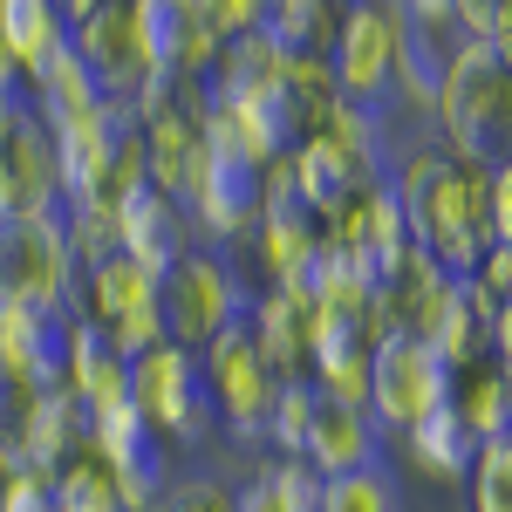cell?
<instances>
[{
    "mask_svg": "<svg viewBox=\"0 0 512 512\" xmlns=\"http://www.w3.org/2000/svg\"><path fill=\"white\" fill-rule=\"evenodd\" d=\"M458 287L478 301V315H485V321L499 315V308H512V246H492V253H485Z\"/></svg>",
    "mask_w": 512,
    "mask_h": 512,
    "instance_id": "obj_33",
    "label": "cell"
},
{
    "mask_svg": "<svg viewBox=\"0 0 512 512\" xmlns=\"http://www.w3.org/2000/svg\"><path fill=\"white\" fill-rule=\"evenodd\" d=\"M431 349H437V362H444L451 376L492 362V321L478 315V301L465 294V287H451V301H444V315H437V328H431Z\"/></svg>",
    "mask_w": 512,
    "mask_h": 512,
    "instance_id": "obj_26",
    "label": "cell"
},
{
    "mask_svg": "<svg viewBox=\"0 0 512 512\" xmlns=\"http://www.w3.org/2000/svg\"><path fill=\"white\" fill-rule=\"evenodd\" d=\"M315 512H403L396 472H390V465H362V472L321 478V506Z\"/></svg>",
    "mask_w": 512,
    "mask_h": 512,
    "instance_id": "obj_28",
    "label": "cell"
},
{
    "mask_svg": "<svg viewBox=\"0 0 512 512\" xmlns=\"http://www.w3.org/2000/svg\"><path fill=\"white\" fill-rule=\"evenodd\" d=\"M492 239L512 246V158L492 171Z\"/></svg>",
    "mask_w": 512,
    "mask_h": 512,
    "instance_id": "obj_41",
    "label": "cell"
},
{
    "mask_svg": "<svg viewBox=\"0 0 512 512\" xmlns=\"http://www.w3.org/2000/svg\"><path fill=\"white\" fill-rule=\"evenodd\" d=\"M267 492H274L280 512H315L321 506V472H308L301 458H280V465H267Z\"/></svg>",
    "mask_w": 512,
    "mask_h": 512,
    "instance_id": "obj_34",
    "label": "cell"
},
{
    "mask_svg": "<svg viewBox=\"0 0 512 512\" xmlns=\"http://www.w3.org/2000/svg\"><path fill=\"white\" fill-rule=\"evenodd\" d=\"M335 21H342V7H335V0H267L260 35L274 41V48H287V55H328Z\"/></svg>",
    "mask_w": 512,
    "mask_h": 512,
    "instance_id": "obj_27",
    "label": "cell"
},
{
    "mask_svg": "<svg viewBox=\"0 0 512 512\" xmlns=\"http://www.w3.org/2000/svg\"><path fill=\"white\" fill-rule=\"evenodd\" d=\"M55 7H62V21H69V28H82V21H89L103 0H55Z\"/></svg>",
    "mask_w": 512,
    "mask_h": 512,
    "instance_id": "obj_45",
    "label": "cell"
},
{
    "mask_svg": "<svg viewBox=\"0 0 512 512\" xmlns=\"http://www.w3.org/2000/svg\"><path fill=\"white\" fill-rule=\"evenodd\" d=\"M82 267L62 239V212L55 219H14L0 226V301L35 308V315H76Z\"/></svg>",
    "mask_w": 512,
    "mask_h": 512,
    "instance_id": "obj_3",
    "label": "cell"
},
{
    "mask_svg": "<svg viewBox=\"0 0 512 512\" xmlns=\"http://www.w3.org/2000/svg\"><path fill=\"white\" fill-rule=\"evenodd\" d=\"M192 7H198V21H205L219 41L253 35V28H260V14H267V0H192Z\"/></svg>",
    "mask_w": 512,
    "mask_h": 512,
    "instance_id": "obj_37",
    "label": "cell"
},
{
    "mask_svg": "<svg viewBox=\"0 0 512 512\" xmlns=\"http://www.w3.org/2000/svg\"><path fill=\"white\" fill-rule=\"evenodd\" d=\"M62 41H69V21L55 0H0V55H14L28 82L55 62Z\"/></svg>",
    "mask_w": 512,
    "mask_h": 512,
    "instance_id": "obj_20",
    "label": "cell"
},
{
    "mask_svg": "<svg viewBox=\"0 0 512 512\" xmlns=\"http://www.w3.org/2000/svg\"><path fill=\"white\" fill-rule=\"evenodd\" d=\"M499 7H506V0H458V35H465V41H485Z\"/></svg>",
    "mask_w": 512,
    "mask_h": 512,
    "instance_id": "obj_42",
    "label": "cell"
},
{
    "mask_svg": "<svg viewBox=\"0 0 512 512\" xmlns=\"http://www.w3.org/2000/svg\"><path fill=\"white\" fill-rule=\"evenodd\" d=\"M0 512H55V478L48 472L0 478Z\"/></svg>",
    "mask_w": 512,
    "mask_h": 512,
    "instance_id": "obj_38",
    "label": "cell"
},
{
    "mask_svg": "<svg viewBox=\"0 0 512 512\" xmlns=\"http://www.w3.org/2000/svg\"><path fill=\"white\" fill-rule=\"evenodd\" d=\"M485 48H492V55H499V62L512 69V0L499 7V14H492V35H485Z\"/></svg>",
    "mask_w": 512,
    "mask_h": 512,
    "instance_id": "obj_43",
    "label": "cell"
},
{
    "mask_svg": "<svg viewBox=\"0 0 512 512\" xmlns=\"http://www.w3.org/2000/svg\"><path fill=\"white\" fill-rule=\"evenodd\" d=\"M151 512H158V506H151Z\"/></svg>",
    "mask_w": 512,
    "mask_h": 512,
    "instance_id": "obj_46",
    "label": "cell"
},
{
    "mask_svg": "<svg viewBox=\"0 0 512 512\" xmlns=\"http://www.w3.org/2000/svg\"><path fill=\"white\" fill-rule=\"evenodd\" d=\"M287 171H294V192L308 198V212H315L321 226H328V219H335V212H342V205H349V198L369 185V178H362V171H355V164L342 158L328 137L294 144V151H287Z\"/></svg>",
    "mask_w": 512,
    "mask_h": 512,
    "instance_id": "obj_18",
    "label": "cell"
},
{
    "mask_svg": "<svg viewBox=\"0 0 512 512\" xmlns=\"http://www.w3.org/2000/svg\"><path fill=\"white\" fill-rule=\"evenodd\" d=\"M69 41H76V55H82V69H89V82H96V96L117 103V110H130L137 89L158 76V69H151V48H144V21H137L130 0H103L82 28H69Z\"/></svg>",
    "mask_w": 512,
    "mask_h": 512,
    "instance_id": "obj_8",
    "label": "cell"
},
{
    "mask_svg": "<svg viewBox=\"0 0 512 512\" xmlns=\"http://www.w3.org/2000/svg\"><path fill=\"white\" fill-rule=\"evenodd\" d=\"M315 376H294V383H280L274 396V417H267V437L280 444V458H301V444H308V424H315Z\"/></svg>",
    "mask_w": 512,
    "mask_h": 512,
    "instance_id": "obj_30",
    "label": "cell"
},
{
    "mask_svg": "<svg viewBox=\"0 0 512 512\" xmlns=\"http://www.w3.org/2000/svg\"><path fill=\"white\" fill-rule=\"evenodd\" d=\"M55 512H123L117 478L103 472L89 451H82V458H69V465L55 472Z\"/></svg>",
    "mask_w": 512,
    "mask_h": 512,
    "instance_id": "obj_29",
    "label": "cell"
},
{
    "mask_svg": "<svg viewBox=\"0 0 512 512\" xmlns=\"http://www.w3.org/2000/svg\"><path fill=\"white\" fill-rule=\"evenodd\" d=\"M110 342H117L130 362H137V355H151L158 342H171V335H164V308H158V294H151L144 308H130L123 321H110Z\"/></svg>",
    "mask_w": 512,
    "mask_h": 512,
    "instance_id": "obj_35",
    "label": "cell"
},
{
    "mask_svg": "<svg viewBox=\"0 0 512 512\" xmlns=\"http://www.w3.org/2000/svg\"><path fill=\"white\" fill-rule=\"evenodd\" d=\"M403 451H410L417 472H431V478H472V465H478V437L458 417V403H437L431 417H417L403 431Z\"/></svg>",
    "mask_w": 512,
    "mask_h": 512,
    "instance_id": "obj_19",
    "label": "cell"
},
{
    "mask_svg": "<svg viewBox=\"0 0 512 512\" xmlns=\"http://www.w3.org/2000/svg\"><path fill=\"white\" fill-rule=\"evenodd\" d=\"M410 28H437V35H458V0H396Z\"/></svg>",
    "mask_w": 512,
    "mask_h": 512,
    "instance_id": "obj_39",
    "label": "cell"
},
{
    "mask_svg": "<svg viewBox=\"0 0 512 512\" xmlns=\"http://www.w3.org/2000/svg\"><path fill=\"white\" fill-rule=\"evenodd\" d=\"M62 390H76L89 417L130 396V355L110 342V328H103V321L69 315V376H62Z\"/></svg>",
    "mask_w": 512,
    "mask_h": 512,
    "instance_id": "obj_17",
    "label": "cell"
},
{
    "mask_svg": "<svg viewBox=\"0 0 512 512\" xmlns=\"http://www.w3.org/2000/svg\"><path fill=\"white\" fill-rule=\"evenodd\" d=\"M465 35H437V28H410L403 21V55H396V103L437 117V96H444V76H451V48Z\"/></svg>",
    "mask_w": 512,
    "mask_h": 512,
    "instance_id": "obj_21",
    "label": "cell"
},
{
    "mask_svg": "<svg viewBox=\"0 0 512 512\" xmlns=\"http://www.w3.org/2000/svg\"><path fill=\"white\" fill-rule=\"evenodd\" d=\"M465 485H472V512H512V437L478 444V465Z\"/></svg>",
    "mask_w": 512,
    "mask_h": 512,
    "instance_id": "obj_32",
    "label": "cell"
},
{
    "mask_svg": "<svg viewBox=\"0 0 512 512\" xmlns=\"http://www.w3.org/2000/svg\"><path fill=\"white\" fill-rule=\"evenodd\" d=\"M151 294H158V280L144 274L137 260H123V253H110V260H96V267L82 274L76 315H82V321H103V328H110V321H123L130 308H144Z\"/></svg>",
    "mask_w": 512,
    "mask_h": 512,
    "instance_id": "obj_23",
    "label": "cell"
},
{
    "mask_svg": "<svg viewBox=\"0 0 512 512\" xmlns=\"http://www.w3.org/2000/svg\"><path fill=\"white\" fill-rule=\"evenodd\" d=\"M280 103H287V117L301 130V144L321 137L335 110H342V82L328 69V55H287V69H280Z\"/></svg>",
    "mask_w": 512,
    "mask_h": 512,
    "instance_id": "obj_22",
    "label": "cell"
},
{
    "mask_svg": "<svg viewBox=\"0 0 512 512\" xmlns=\"http://www.w3.org/2000/svg\"><path fill=\"white\" fill-rule=\"evenodd\" d=\"M158 512H239V499L219 478H178V485H164Z\"/></svg>",
    "mask_w": 512,
    "mask_h": 512,
    "instance_id": "obj_36",
    "label": "cell"
},
{
    "mask_svg": "<svg viewBox=\"0 0 512 512\" xmlns=\"http://www.w3.org/2000/svg\"><path fill=\"white\" fill-rule=\"evenodd\" d=\"M396 55H403V7L396 0H349L335 21V41H328V69L342 82V103L390 110Z\"/></svg>",
    "mask_w": 512,
    "mask_h": 512,
    "instance_id": "obj_4",
    "label": "cell"
},
{
    "mask_svg": "<svg viewBox=\"0 0 512 512\" xmlns=\"http://www.w3.org/2000/svg\"><path fill=\"white\" fill-rule=\"evenodd\" d=\"M117 253L137 260L151 280H164L185 253H192V212H185L178 198H164L158 185L144 178L137 192L117 198Z\"/></svg>",
    "mask_w": 512,
    "mask_h": 512,
    "instance_id": "obj_12",
    "label": "cell"
},
{
    "mask_svg": "<svg viewBox=\"0 0 512 512\" xmlns=\"http://www.w3.org/2000/svg\"><path fill=\"white\" fill-rule=\"evenodd\" d=\"M437 130H444V151L458 164L499 171L512 158V69L485 41L451 48V76H444V96H437Z\"/></svg>",
    "mask_w": 512,
    "mask_h": 512,
    "instance_id": "obj_1",
    "label": "cell"
},
{
    "mask_svg": "<svg viewBox=\"0 0 512 512\" xmlns=\"http://www.w3.org/2000/svg\"><path fill=\"white\" fill-rule=\"evenodd\" d=\"M158 308H164V335H171L178 349L205 355L233 321H246L253 287H246L219 253H198V246H192V253L158 280Z\"/></svg>",
    "mask_w": 512,
    "mask_h": 512,
    "instance_id": "obj_2",
    "label": "cell"
},
{
    "mask_svg": "<svg viewBox=\"0 0 512 512\" xmlns=\"http://www.w3.org/2000/svg\"><path fill=\"white\" fill-rule=\"evenodd\" d=\"M451 390H458V376L417 335H390L383 349L369 355V417H376V431L403 437L417 417H431L437 403H451Z\"/></svg>",
    "mask_w": 512,
    "mask_h": 512,
    "instance_id": "obj_7",
    "label": "cell"
},
{
    "mask_svg": "<svg viewBox=\"0 0 512 512\" xmlns=\"http://www.w3.org/2000/svg\"><path fill=\"white\" fill-rule=\"evenodd\" d=\"M451 287H458V280L444 274L424 246H410V253L390 267V280L376 287L383 342H390V335H417V342H431V328H437V315H444V301H451Z\"/></svg>",
    "mask_w": 512,
    "mask_h": 512,
    "instance_id": "obj_13",
    "label": "cell"
},
{
    "mask_svg": "<svg viewBox=\"0 0 512 512\" xmlns=\"http://www.w3.org/2000/svg\"><path fill=\"white\" fill-rule=\"evenodd\" d=\"M62 239H69L76 267L89 274L96 260L117 253V212H110V205H62Z\"/></svg>",
    "mask_w": 512,
    "mask_h": 512,
    "instance_id": "obj_31",
    "label": "cell"
},
{
    "mask_svg": "<svg viewBox=\"0 0 512 512\" xmlns=\"http://www.w3.org/2000/svg\"><path fill=\"white\" fill-rule=\"evenodd\" d=\"M62 198V164H55V137L48 117H28L7 144H0V226L14 219H55Z\"/></svg>",
    "mask_w": 512,
    "mask_h": 512,
    "instance_id": "obj_9",
    "label": "cell"
},
{
    "mask_svg": "<svg viewBox=\"0 0 512 512\" xmlns=\"http://www.w3.org/2000/svg\"><path fill=\"white\" fill-rule=\"evenodd\" d=\"M260 192H267V164L205 151L198 171H192V185H185V212H192V226H205L212 239H239V233L260 226Z\"/></svg>",
    "mask_w": 512,
    "mask_h": 512,
    "instance_id": "obj_10",
    "label": "cell"
},
{
    "mask_svg": "<svg viewBox=\"0 0 512 512\" xmlns=\"http://www.w3.org/2000/svg\"><path fill=\"white\" fill-rule=\"evenodd\" d=\"M315 390H321V383H315ZM301 465L321 472V478L383 465V431H376V417H369V410H355V403L321 396V403H315V424H308V444H301Z\"/></svg>",
    "mask_w": 512,
    "mask_h": 512,
    "instance_id": "obj_14",
    "label": "cell"
},
{
    "mask_svg": "<svg viewBox=\"0 0 512 512\" xmlns=\"http://www.w3.org/2000/svg\"><path fill=\"white\" fill-rule=\"evenodd\" d=\"M492 362L512 376V308H499V315H492Z\"/></svg>",
    "mask_w": 512,
    "mask_h": 512,
    "instance_id": "obj_44",
    "label": "cell"
},
{
    "mask_svg": "<svg viewBox=\"0 0 512 512\" xmlns=\"http://www.w3.org/2000/svg\"><path fill=\"white\" fill-rule=\"evenodd\" d=\"M246 328H253V342L267 349V362H274L287 383L308 376V342H315V301H308V294H294V287H260L253 308H246Z\"/></svg>",
    "mask_w": 512,
    "mask_h": 512,
    "instance_id": "obj_16",
    "label": "cell"
},
{
    "mask_svg": "<svg viewBox=\"0 0 512 512\" xmlns=\"http://www.w3.org/2000/svg\"><path fill=\"white\" fill-rule=\"evenodd\" d=\"M82 451H89V410H82V396L76 390L28 396V417H21V458H28V472L55 478Z\"/></svg>",
    "mask_w": 512,
    "mask_h": 512,
    "instance_id": "obj_15",
    "label": "cell"
},
{
    "mask_svg": "<svg viewBox=\"0 0 512 512\" xmlns=\"http://www.w3.org/2000/svg\"><path fill=\"white\" fill-rule=\"evenodd\" d=\"M62 376H69V321L0 301V383L21 396H41L62 390Z\"/></svg>",
    "mask_w": 512,
    "mask_h": 512,
    "instance_id": "obj_11",
    "label": "cell"
},
{
    "mask_svg": "<svg viewBox=\"0 0 512 512\" xmlns=\"http://www.w3.org/2000/svg\"><path fill=\"white\" fill-rule=\"evenodd\" d=\"M451 403H458V417L472 424L478 444H506V437H512V376L499 369V362L465 369L458 390H451Z\"/></svg>",
    "mask_w": 512,
    "mask_h": 512,
    "instance_id": "obj_25",
    "label": "cell"
},
{
    "mask_svg": "<svg viewBox=\"0 0 512 512\" xmlns=\"http://www.w3.org/2000/svg\"><path fill=\"white\" fill-rule=\"evenodd\" d=\"M280 69H287V48H274V41L260 35H239L219 48V69H212V96H226V103H246V96H267V89H280Z\"/></svg>",
    "mask_w": 512,
    "mask_h": 512,
    "instance_id": "obj_24",
    "label": "cell"
},
{
    "mask_svg": "<svg viewBox=\"0 0 512 512\" xmlns=\"http://www.w3.org/2000/svg\"><path fill=\"white\" fill-rule=\"evenodd\" d=\"M130 403L164 444H205L212 431V396H205V362L178 342H158L130 362Z\"/></svg>",
    "mask_w": 512,
    "mask_h": 512,
    "instance_id": "obj_5",
    "label": "cell"
},
{
    "mask_svg": "<svg viewBox=\"0 0 512 512\" xmlns=\"http://www.w3.org/2000/svg\"><path fill=\"white\" fill-rule=\"evenodd\" d=\"M28 117H41V103H35V82H14V89H0V144L21 130Z\"/></svg>",
    "mask_w": 512,
    "mask_h": 512,
    "instance_id": "obj_40",
    "label": "cell"
},
{
    "mask_svg": "<svg viewBox=\"0 0 512 512\" xmlns=\"http://www.w3.org/2000/svg\"><path fill=\"white\" fill-rule=\"evenodd\" d=\"M205 362V396H212V417L226 424L233 437H260L267 431V417H274V396H280V376L274 362H267V349L253 342V328L246 321H233L212 349L198 355Z\"/></svg>",
    "mask_w": 512,
    "mask_h": 512,
    "instance_id": "obj_6",
    "label": "cell"
}]
</instances>
